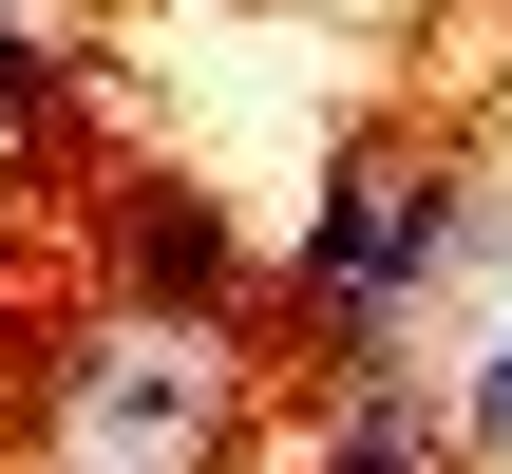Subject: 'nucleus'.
I'll return each mask as SVG.
<instances>
[{"label":"nucleus","mask_w":512,"mask_h":474,"mask_svg":"<svg viewBox=\"0 0 512 474\" xmlns=\"http://www.w3.org/2000/svg\"><path fill=\"white\" fill-rule=\"evenodd\" d=\"M437 247H456V190H437V171H342V190L304 209V285H323L342 323H380Z\"/></svg>","instance_id":"nucleus-1"},{"label":"nucleus","mask_w":512,"mask_h":474,"mask_svg":"<svg viewBox=\"0 0 512 474\" xmlns=\"http://www.w3.org/2000/svg\"><path fill=\"white\" fill-rule=\"evenodd\" d=\"M76 418H95V437H133L114 474H171L190 437H209V361H171V342H114V361L76 380Z\"/></svg>","instance_id":"nucleus-2"},{"label":"nucleus","mask_w":512,"mask_h":474,"mask_svg":"<svg viewBox=\"0 0 512 474\" xmlns=\"http://www.w3.org/2000/svg\"><path fill=\"white\" fill-rule=\"evenodd\" d=\"M114 247H133V285H152V304H209V285H228L209 190H133V228H114Z\"/></svg>","instance_id":"nucleus-3"},{"label":"nucleus","mask_w":512,"mask_h":474,"mask_svg":"<svg viewBox=\"0 0 512 474\" xmlns=\"http://www.w3.org/2000/svg\"><path fill=\"white\" fill-rule=\"evenodd\" d=\"M418 456H437V418H418V399H361V418L323 437V474H418Z\"/></svg>","instance_id":"nucleus-4"},{"label":"nucleus","mask_w":512,"mask_h":474,"mask_svg":"<svg viewBox=\"0 0 512 474\" xmlns=\"http://www.w3.org/2000/svg\"><path fill=\"white\" fill-rule=\"evenodd\" d=\"M456 437H494V456H512V342L475 361V399H456Z\"/></svg>","instance_id":"nucleus-5"},{"label":"nucleus","mask_w":512,"mask_h":474,"mask_svg":"<svg viewBox=\"0 0 512 474\" xmlns=\"http://www.w3.org/2000/svg\"><path fill=\"white\" fill-rule=\"evenodd\" d=\"M494 266H512V228H494Z\"/></svg>","instance_id":"nucleus-6"}]
</instances>
